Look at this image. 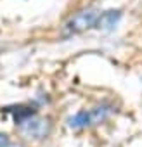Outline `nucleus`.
<instances>
[{
  "label": "nucleus",
  "instance_id": "423d86ee",
  "mask_svg": "<svg viewBox=\"0 0 142 147\" xmlns=\"http://www.w3.org/2000/svg\"><path fill=\"white\" fill-rule=\"evenodd\" d=\"M5 147H23V145H19V144H7Z\"/></svg>",
  "mask_w": 142,
  "mask_h": 147
},
{
  "label": "nucleus",
  "instance_id": "f257e3e1",
  "mask_svg": "<svg viewBox=\"0 0 142 147\" xmlns=\"http://www.w3.org/2000/svg\"><path fill=\"white\" fill-rule=\"evenodd\" d=\"M97 18H99V11L97 9H83V11L76 12L75 16H71L68 19V23L64 24V31L68 35L82 33V31L95 26Z\"/></svg>",
  "mask_w": 142,
  "mask_h": 147
},
{
  "label": "nucleus",
  "instance_id": "7ed1b4c3",
  "mask_svg": "<svg viewBox=\"0 0 142 147\" xmlns=\"http://www.w3.org/2000/svg\"><path fill=\"white\" fill-rule=\"evenodd\" d=\"M21 123V128H23V131L31 138H42V137H45L47 135V123H43L42 119H31L30 116L26 118V119H21L19 121Z\"/></svg>",
  "mask_w": 142,
  "mask_h": 147
},
{
  "label": "nucleus",
  "instance_id": "20e7f679",
  "mask_svg": "<svg viewBox=\"0 0 142 147\" xmlns=\"http://www.w3.org/2000/svg\"><path fill=\"white\" fill-rule=\"evenodd\" d=\"M120 18H121V12H120V11H108V12H102V14H99L95 26L101 28V30H111V28H114V24L118 23Z\"/></svg>",
  "mask_w": 142,
  "mask_h": 147
},
{
  "label": "nucleus",
  "instance_id": "39448f33",
  "mask_svg": "<svg viewBox=\"0 0 142 147\" xmlns=\"http://www.w3.org/2000/svg\"><path fill=\"white\" fill-rule=\"evenodd\" d=\"M9 144V137L5 133H0V147H5Z\"/></svg>",
  "mask_w": 142,
  "mask_h": 147
},
{
  "label": "nucleus",
  "instance_id": "f03ea898",
  "mask_svg": "<svg viewBox=\"0 0 142 147\" xmlns=\"http://www.w3.org/2000/svg\"><path fill=\"white\" fill-rule=\"evenodd\" d=\"M106 118V109L104 107H97L94 111H82L78 113L75 118L69 119V125L71 126H87V125H95V123H101L102 119Z\"/></svg>",
  "mask_w": 142,
  "mask_h": 147
}]
</instances>
